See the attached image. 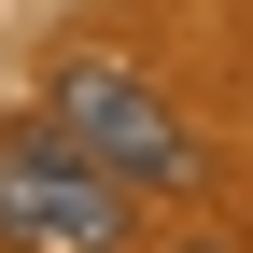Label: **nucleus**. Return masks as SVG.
<instances>
[{
  "label": "nucleus",
  "instance_id": "1",
  "mask_svg": "<svg viewBox=\"0 0 253 253\" xmlns=\"http://www.w3.org/2000/svg\"><path fill=\"white\" fill-rule=\"evenodd\" d=\"M42 126L84 155V169H113L126 197H155V183H183V169H197L183 113L155 99V84L126 71V56H71V71H56V113H42Z\"/></svg>",
  "mask_w": 253,
  "mask_h": 253
},
{
  "label": "nucleus",
  "instance_id": "3",
  "mask_svg": "<svg viewBox=\"0 0 253 253\" xmlns=\"http://www.w3.org/2000/svg\"><path fill=\"white\" fill-rule=\"evenodd\" d=\"M183 253H239V239H183Z\"/></svg>",
  "mask_w": 253,
  "mask_h": 253
},
{
  "label": "nucleus",
  "instance_id": "2",
  "mask_svg": "<svg viewBox=\"0 0 253 253\" xmlns=\"http://www.w3.org/2000/svg\"><path fill=\"white\" fill-rule=\"evenodd\" d=\"M0 239L14 253H126V183L84 169L56 126H0Z\"/></svg>",
  "mask_w": 253,
  "mask_h": 253
}]
</instances>
